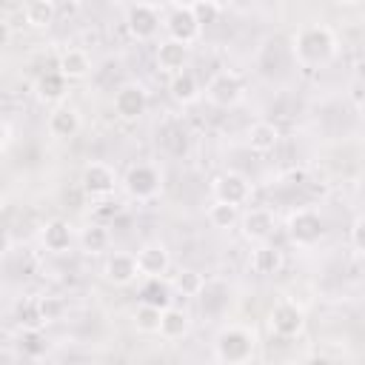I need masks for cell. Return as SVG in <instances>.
Instances as JSON below:
<instances>
[{"mask_svg":"<svg viewBox=\"0 0 365 365\" xmlns=\"http://www.w3.org/2000/svg\"><path fill=\"white\" fill-rule=\"evenodd\" d=\"M336 51V34L325 23H308L294 34V57L302 66H322Z\"/></svg>","mask_w":365,"mask_h":365,"instance_id":"6da1fadb","label":"cell"},{"mask_svg":"<svg viewBox=\"0 0 365 365\" xmlns=\"http://www.w3.org/2000/svg\"><path fill=\"white\" fill-rule=\"evenodd\" d=\"M254 348H257L254 331L242 325H228L214 339V354L222 365H248L254 356Z\"/></svg>","mask_w":365,"mask_h":365,"instance_id":"7a4b0ae2","label":"cell"},{"mask_svg":"<svg viewBox=\"0 0 365 365\" xmlns=\"http://www.w3.org/2000/svg\"><path fill=\"white\" fill-rule=\"evenodd\" d=\"M123 188H125V194L131 200L148 202L163 191V174L151 163H134L123 177Z\"/></svg>","mask_w":365,"mask_h":365,"instance_id":"3957f363","label":"cell"},{"mask_svg":"<svg viewBox=\"0 0 365 365\" xmlns=\"http://www.w3.org/2000/svg\"><path fill=\"white\" fill-rule=\"evenodd\" d=\"M163 29L168 34V40H177V43H197L202 29L197 26L188 3H171V6H163Z\"/></svg>","mask_w":365,"mask_h":365,"instance_id":"277c9868","label":"cell"},{"mask_svg":"<svg viewBox=\"0 0 365 365\" xmlns=\"http://www.w3.org/2000/svg\"><path fill=\"white\" fill-rule=\"evenodd\" d=\"M125 29L134 40H154L163 29V6L157 3H131L125 9Z\"/></svg>","mask_w":365,"mask_h":365,"instance_id":"5b68a950","label":"cell"},{"mask_svg":"<svg viewBox=\"0 0 365 365\" xmlns=\"http://www.w3.org/2000/svg\"><path fill=\"white\" fill-rule=\"evenodd\" d=\"M205 97L211 106H220V108H231L240 103L242 97V77L237 71H217L208 83H205Z\"/></svg>","mask_w":365,"mask_h":365,"instance_id":"8992f818","label":"cell"},{"mask_svg":"<svg viewBox=\"0 0 365 365\" xmlns=\"http://www.w3.org/2000/svg\"><path fill=\"white\" fill-rule=\"evenodd\" d=\"M80 188L88 197H108L117 188V171L108 163H100V160L86 163L83 171H80Z\"/></svg>","mask_w":365,"mask_h":365,"instance_id":"52a82bcc","label":"cell"},{"mask_svg":"<svg viewBox=\"0 0 365 365\" xmlns=\"http://www.w3.org/2000/svg\"><path fill=\"white\" fill-rule=\"evenodd\" d=\"M325 234V220L311 211V208H299L288 217V237L297 245H314L319 237Z\"/></svg>","mask_w":365,"mask_h":365,"instance_id":"ba28073f","label":"cell"},{"mask_svg":"<svg viewBox=\"0 0 365 365\" xmlns=\"http://www.w3.org/2000/svg\"><path fill=\"white\" fill-rule=\"evenodd\" d=\"M134 259H137L140 277H145V279H163V274H165L168 265H171L168 248H165L163 242H157V240L143 242V245L134 251Z\"/></svg>","mask_w":365,"mask_h":365,"instance_id":"9c48e42d","label":"cell"},{"mask_svg":"<svg viewBox=\"0 0 365 365\" xmlns=\"http://www.w3.org/2000/svg\"><path fill=\"white\" fill-rule=\"evenodd\" d=\"M211 191H214L217 202H228V205H237V208L251 200V182L237 171H225V174L214 177Z\"/></svg>","mask_w":365,"mask_h":365,"instance_id":"30bf717a","label":"cell"},{"mask_svg":"<svg viewBox=\"0 0 365 365\" xmlns=\"http://www.w3.org/2000/svg\"><path fill=\"white\" fill-rule=\"evenodd\" d=\"M240 225H242V237L259 245V242L271 240V234L277 228V217H274L271 208L257 205V208H248V211L240 214Z\"/></svg>","mask_w":365,"mask_h":365,"instance_id":"8fae6325","label":"cell"},{"mask_svg":"<svg viewBox=\"0 0 365 365\" xmlns=\"http://www.w3.org/2000/svg\"><path fill=\"white\" fill-rule=\"evenodd\" d=\"M268 325H271V331H274L277 336L291 339V336H297V334L302 331V325H305V314H302L299 305L282 299V302H277V305L271 308V314H268Z\"/></svg>","mask_w":365,"mask_h":365,"instance_id":"7c38bea8","label":"cell"},{"mask_svg":"<svg viewBox=\"0 0 365 365\" xmlns=\"http://www.w3.org/2000/svg\"><path fill=\"white\" fill-rule=\"evenodd\" d=\"M148 108V94L140 83H125L114 94V114L120 120H140Z\"/></svg>","mask_w":365,"mask_h":365,"instance_id":"4fadbf2b","label":"cell"},{"mask_svg":"<svg viewBox=\"0 0 365 365\" xmlns=\"http://www.w3.org/2000/svg\"><path fill=\"white\" fill-rule=\"evenodd\" d=\"M103 277H106L111 285H117V288L134 285V282L140 279L134 254H128V251H114V254H108V259H106V265H103Z\"/></svg>","mask_w":365,"mask_h":365,"instance_id":"5bb4252c","label":"cell"},{"mask_svg":"<svg viewBox=\"0 0 365 365\" xmlns=\"http://www.w3.org/2000/svg\"><path fill=\"white\" fill-rule=\"evenodd\" d=\"M188 57H191V46H185V43H177V40H168L165 37L157 46V68L163 74H168V77L185 71Z\"/></svg>","mask_w":365,"mask_h":365,"instance_id":"9a60e30c","label":"cell"},{"mask_svg":"<svg viewBox=\"0 0 365 365\" xmlns=\"http://www.w3.org/2000/svg\"><path fill=\"white\" fill-rule=\"evenodd\" d=\"M188 328H191V319H188V314H185L182 308L168 305V308L160 314V328H157V334H160L165 342L182 339V336L188 334Z\"/></svg>","mask_w":365,"mask_h":365,"instance_id":"2e32d148","label":"cell"},{"mask_svg":"<svg viewBox=\"0 0 365 365\" xmlns=\"http://www.w3.org/2000/svg\"><path fill=\"white\" fill-rule=\"evenodd\" d=\"M57 71L71 83V80H83L91 71V57L86 48H66L57 60Z\"/></svg>","mask_w":365,"mask_h":365,"instance_id":"e0dca14e","label":"cell"},{"mask_svg":"<svg viewBox=\"0 0 365 365\" xmlns=\"http://www.w3.org/2000/svg\"><path fill=\"white\" fill-rule=\"evenodd\" d=\"M48 131L51 137L57 140H68L80 131V111L71 108V106H57L51 114H48Z\"/></svg>","mask_w":365,"mask_h":365,"instance_id":"ac0fdd59","label":"cell"},{"mask_svg":"<svg viewBox=\"0 0 365 365\" xmlns=\"http://www.w3.org/2000/svg\"><path fill=\"white\" fill-rule=\"evenodd\" d=\"M251 271L259 274V277H271L282 268V251L271 242H259L254 251H251V259H248Z\"/></svg>","mask_w":365,"mask_h":365,"instance_id":"d6986e66","label":"cell"},{"mask_svg":"<svg viewBox=\"0 0 365 365\" xmlns=\"http://www.w3.org/2000/svg\"><path fill=\"white\" fill-rule=\"evenodd\" d=\"M40 240H43V245H46L48 251L63 254V251L71 248V242H74V231H71V225H68L66 220H48L46 228H43V234H40Z\"/></svg>","mask_w":365,"mask_h":365,"instance_id":"ffe728a7","label":"cell"},{"mask_svg":"<svg viewBox=\"0 0 365 365\" xmlns=\"http://www.w3.org/2000/svg\"><path fill=\"white\" fill-rule=\"evenodd\" d=\"M277 143H279V128H277L274 123L259 120V123H254V125L248 128V148L265 154V151H274Z\"/></svg>","mask_w":365,"mask_h":365,"instance_id":"44dd1931","label":"cell"},{"mask_svg":"<svg viewBox=\"0 0 365 365\" xmlns=\"http://www.w3.org/2000/svg\"><path fill=\"white\" fill-rule=\"evenodd\" d=\"M23 17L31 29H48L57 20V3L51 0H29L23 6Z\"/></svg>","mask_w":365,"mask_h":365,"instance_id":"7402d4cb","label":"cell"},{"mask_svg":"<svg viewBox=\"0 0 365 365\" xmlns=\"http://www.w3.org/2000/svg\"><path fill=\"white\" fill-rule=\"evenodd\" d=\"M168 94H171L177 103L188 106V103H194V100L200 97V83H197V77L185 68V71L168 77Z\"/></svg>","mask_w":365,"mask_h":365,"instance_id":"603a6c76","label":"cell"},{"mask_svg":"<svg viewBox=\"0 0 365 365\" xmlns=\"http://www.w3.org/2000/svg\"><path fill=\"white\" fill-rule=\"evenodd\" d=\"M66 91H68V80L57 68L40 74V80H37V97L43 103H60L66 97Z\"/></svg>","mask_w":365,"mask_h":365,"instance_id":"cb8c5ba5","label":"cell"},{"mask_svg":"<svg viewBox=\"0 0 365 365\" xmlns=\"http://www.w3.org/2000/svg\"><path fill=\"white\" fill-rule=\"evenodd\" d=\"M140 302L165 311L171 305V288H168V282H163V279H145L143 288H140Z\"/></svg>","mask_w":365,"mask_h":365,"instance_id":"d4e9b609","label":"cell"},{"mask_svg":"<svg viewBox=\"0 0 365 365\" xmlns=\"http://www.w3.org/2000/svg\"><path fill=\"white\" fill-rule=\"evenodd\" d=\"M108 242H111V234H108V225H103V222H91V225H86L83 234H80V245H83V251H88V254H100V251H106Z\"/></svg>","mask_w":365,"mask_h":365,"instance_id":"484cf974","label":"cell"},{"mask_svg":"<svg viewBox=\"0 0 365 365\" xmlns=\"http://www.w3.org/2000/svg\"><path fill=\"white\" fill-rule=\"evenodd\" d=\"M208 222L214 225V228H234L237 222H240V208L237 205H228V202H211V208H208Z\"/></svg>","mask_w":365,"mask_h":365,"instance_id":"4316f807","label":"cell"},{"mask_svg":"<svg viewBox=\"0 0 365 365\" xmlns=\"http://www.w3.org/2000/svg\"><path fill=\"white\" fill-rule=\"evenodd\" d=\"M202 285H205V277H202L200 271H194V268H182V271L174 277V288H177L182 297H200Z\"/></svg>","mask_w":365,"mask_h":365,"instance_id":"83f0119b","label":"cell"},{"mask_svg":"<svg viewBox=\"0 0 365 365\" xmlns=\"http://www.w3.org/2000/svg\"><path fill=\"white\" fill-rule=\"evenodd\" d=\"M160 308H151V305H137L134 308V328L137 331H143V334H157V328H160Z\"/></svg>","mask_w":365,"mask_h":365,"instance_id":"f1b7e54d","label":"cell"},{"mask_svg":"<svg viewBox=\"0 0 365 365\" xmlns=\"http://www.w3.org/2000/svg\"><path fill=\"white\" fill-rule=\"evenodd\" d=\"M188 9H191V14H194V20H197L200 29L217 23V17H220V11H222V6L214 3V0H197V3H188Z\"/></svg>","mask_w":365,"mask_h":365,"instance_id":"f546056e","label":"cell"},{"mask_svg":"<svg viewBox=\"0 0 365 365\" xmlns=\"http://www.w3.org/2000/svg\"><path fill=\"white\" fill-rule=\"evenodd\" d=\"M200 305H202V311L205 314H220L225 305H228V291H222L220 297L214 294V282H208L205 279V285H202V291H200Z\"/></svg>","mask_w":365,"mask_h":365,"instance_id":"4dcf8cb0","label":"cell"},{"mask_svg":"<svg viewBox=\"0 0 365 365\" xmlns=\"http://www.w3.org/2000/svg\"><path fill=\"white\" fill-rule=\"evenodd\" d=\"M17 319H20L23 331H40L43 328V319H40V311H37V299H26L17 308Z\"/></svg>","mask_w":365,"mask_h":365,"instance_id":"1f68e13d","label":"cell"},{"mask_svg":"<svg viewBox=\"0 0 365 365\" xmlns=\"http://www.w3.org/2000/svg\"><path fill=\"white\" fill-rule=\"evenodd\" d=\"M63 302L57 299V297H37V311H40V319H43V325H48V322H57L60 317H63Z\"/></svg>","mask_w":365,"mask_h":365,"instance_id":"d6a6232c","label":"cell"},{"mask_svg":"<svg viewBox=\"0 0 365 365\" xmlns=\"http://www.w3.org/2000/svg\"><path fill=\"white\" fill-rule=\"evenodd\" d=\"M23 351L31 354V356H37V354L46 351V342H43L40 331H23Z\"/></svg>","mask_w":365,"mask_h":365,"instance_id":"836d02e7","label":"cell"},{"mask_svg":"<svg viewBox=\"0 0 365 365\" xmlns=\"http://www.w3.org/2000/svg\"><path fill=\"white\" fill-rule=\"evenodd\" d=\"M351 245H354L356 254L362 251V217H356L354 225H351Z\"/></svg>","mask_w":365,"mask_h":365,"instance_id":"e575fe53","label":"cell"},{"mask_svg":"<svg viewBox=\"0 0 365 365\" xmlns=\"http://www.w3.org/2000/svg\"><path fill=\"white\" fill-rule=\"evenodd\" d=\"M9 143H11V128H9L6 120H0V151H6Z\"/></svg>","mask_w":365,"mask_h":365,"instance_id":"d590c367","label":"cell"},{"mask_svg":"<svg viewBox=\"0 0 365 365\" xmlns=\"http://www.w3.org/2000/svg\"><path fill=\"white\" fill-rule=\"evenodd\" d=\"M351 100H354V106H356V108L362 106V80H359V77L351 83Z\"/></svg>","mask_w":365,"mask_h":365,"instance_id":"8d00e7d4","label":"cell"},{"mask_svg":"<svg viewBox=\"0 0 365 365\" xmlns=\"http://www.w3.org/2000/svg\"><path fill=\"white\" fill-rule=\"evenodd\" d=\"M9 251H11V234L6 228H0V257L9 254Z\"/></svg>","mask_w":365,"mask_h":365,"instance_id":"74e56055","label":"cell"}]
</instances>
